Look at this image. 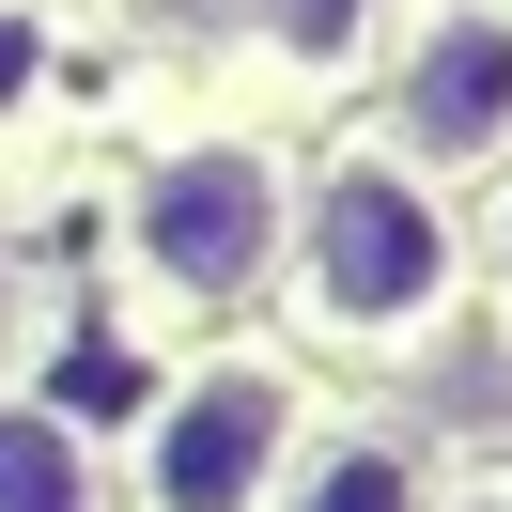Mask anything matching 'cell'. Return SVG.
Returning a JSON list of instances; mask_svg holds the SVG:
<instances>
[{
	"label": "cell",
	"instance_id": "obj_1",
	"mask_svg": "<svg viewBox=\"0 0 512 512\" xmlns=\"http://www.w3.org/2000/svg\"><path fill=\"white\" fill-rule=\"evenodd\" d=\"M295 295H311V326H342V342H404V326L450 311V218L419 202V171L388 156H342L311 187V233H295Z\"/></svg>",
	"mask_w": 512,
	"mask_h": 512
},
{
	"label": "cell",
	"instance_id": "obj_2",
	"mask_svg": "<svg viewBox=\"0 0 512 512\" xmlns=\"http://www.w3.org/2000/svg\"><path fill=\"white\" fill-rule=\"evenodd\" d=\"M280 450H295V373L218 357V373H187L156 404V435H140V512H264Z\"/></svg>",
	"mask_w": 512,
	"mask_h": 512
},
{
	"label": "cell",
	"instance_id": "obj_3",
	"mask_svg": "<svg viewBox=\"0 0 512 512\" xmlns=\"http://www.w3.org/2000/svg\"><path fill=\"white\" fill-rule=\"evenodd\" d=\"M140 264L171 295H249L280 264V171L249 140H187V156L140 171Z\"/></svg>",
	"mask_w": 512,
	"mask_h": 512
},
{
	"label": "cell",
	"instance_id": "obj_4",
	"mask_svg": "<svg viewBox=\"0 0 512 512\" xmlns=\"http://www.w3.org/2000/svg\"><path fill=\"white\" fill-rule=\"evenodd\" d=\"M404 140L419 156H497L512 140V0H450L404 47Z\"/></svg>",
	"mask_w": 512,
	"mask_h": 512
},
{
	"label": "cell",
	"instance_id": "obj_5",
	"mask_svg": "<svg viewBox=\"0 0 512 512\" xmlns=\"http://www.w3.org/2000/svg\"><path fill=\"white\" fill-rule=\"evenodd\" d=\"M0 512H94V450L47 404H0Z\"/></svg>",
	"mask_w": 512,
	"mask_h": 512
},
{
	"label": "cell",
	"instance_id": "obj_6",
	"mask_svg": "<svg viewBox=\"0 0 512 512\" xmlns=\"http://www.w3.org/2000/svg\"><path fill=\"white\" fill-rule=\"evenodd\" d=\"M295 512H419V466H404L388 435H342V450L295 466Z\"/></svg>",
	"mask_w": 512,
	"mask_h": 512
},
{
	"label": "cell",
	"instance_id": "obj_7",
	"mask_svg": "<svg viewBox=\"0 0 512 512\" xmlns=\"http://www.w3.org/2000/svg\"><path fill=\"white\" fill-rule=\"evenodd\" d=\"M357 16H373V0H280V47H295V63H342Z\"/></svg>",
	"mask_w": 512,
	"mask_h": 512
},
{
	"label": "cell",
	"instance_id": "obj_8",
	"mask_svg": "<svg viewBox=\"0 0 512 512\" xmlns=\"http://www.w3.org/2000/svg\"><path fill=\"white\" fill-rule=\"evenodd\" d=\"M32 78H47V16H16V0H0V109L32 94Z\"/></svg>",
	"mask_w": 512,
	"mask_h": 512
},
{
	"label": "cell",
	"instance_id": "obj_9",
	"mask_svg": "<svg viewBox=\"0 0 512 512\" xmlns=\"http://www.w3.org/2000/svg\"><path fill=\"white\" fill-rule=\"evenodd\" d=\"M0 342H16V264H0Z\"/></svg>",
	"mask_w": 512,
	"mask_h": 512
},
{
	"label": "cell",
	"instance_id": "obj_10",
	"mask_svg": "<svg viewBox=\"0 0 512 512\" xmlns=\"http://www.w3.org/2000/svg\"><path fill=\"white\" fill-rule=\"evenodd\" d=\"M466 512H512V497H466Z\"/></svg>",
	"mask_w": 512,
	"mask_h": 512
}]
</instances>
